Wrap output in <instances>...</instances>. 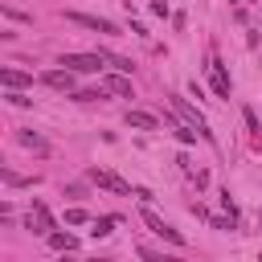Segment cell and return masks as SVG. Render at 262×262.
Masks as SVG:
<instances>
[{
  "instance_id": "6da1fadb",
  "label": "cell",
  "mask_w": 262,
  "mask_h": 262,
  "mask_svg": "<svg viewBox=\"0 0 262 262\" xmlns=\"http://www.w3.org/2000/svg\"><path fill=\"white\" fill-rule=\"evenodd\" d=\"M102 53H61V66L74 70V74H98L102 70Z\"/></svg>"
},
{
  "instance_id": "7a4b0ae2",
  "label": "cell",
  "mask_w": 262,
  "mask_h": 262,
  "mask_svg": "<svg viewBox=\"0 0 262 262\" xmlns=\"http://www.w3.org/2000/svg\"><path fill=\"white\" fill-rule=\"evenodd\" d=\"M86 180H90V184H98V188H111V192H119V196H131V184H127L123 176L106 172V168H90V172H86Z\"/></svg>"
},
{
  "instance_id": "3957f363",
  "label": "cell",
  "mask_w": 262,
  "mask_h": 262,
  "mask_svg": "<svg viewBox=\"0 0 262 262\" xmlns=\"http://www.w3.org/2000/svg\"><path fill=\"white\" fill-rule=\"evenodd\" d=\"M143 221H147V229H151L156 237H164V242H172V246H184V233H180V229H172L164 217H156L147 205H143Z\"/></svg>"
},
{
  "instance_id": "277c9868",
  "label": "cell",
  "mask_w": 262,
  "mask_h": 262,
  "mask_svg": "<svg viewBox=\"0 0 262 262\" xmlns=\"http://www.w3.org/2000/svg\"><path fill=\"white\" fill-rule=\"evenodd\" d=\"M70 25H82V29H94V33H119L115 20H102V16H86V12H66Z\"/></svg>"
},
{
  "instance_id": "5b68a950",
  "label": "cell",
  "mask_w": 262,
  "mask_h": 262,
  "mask_svg": "<svg viewBox=\"0 0 262 262\" xmlns=\"http://www.w3.org/2000/svg\"><path fill=\"white\" fill-rule=\"evenodd\" d=\"M172 106L180 111V119H184V123H192V127L201 131V139H213V135H209V123H205V115H201L196 106H188L184 98H172Z\"/></svg>"
},
{
  "instance_id": "8992f818",
  "label": "cell",
  "mask_w": 262,
  "mask_h": 262,
  "mask_svg": "<svg viewBox=\"0 0 262 262\" xmlns=\"http://www.w3.org/2000/svg\"><path fill=\"white\" fill-rule=\"evenodd\" d=\"M0 82H4V90H25V86H33V74L29 70H16V66H4L0 70Z\"/></svg>"
},
{
  "instance_id": "52a82bcc",
  "label": "cell",
  "mask_w": 262,
  "mask_h": 262,
  "mask_svg": "<svg viewBox=\"0 0 262 262\" xmlns=\"http://www.w3.org/2000/svg\"><path fill=\"white\" fill-rule=\"evenodd\" d=\"M102 86H106V94H119V98H135V94H131V78H127L123 70L106 74V78H102Z\"/></svg>"
},
{
  "instance_id": "ba28073f",
  "label": "cell",
  "mask_w": 262,
  "mask_h": 262,
  "mask_svg": "<svg viewBox=\"0 0 262 262\" xmlns=\"http://www.w3.org/2000/svg\"><path fill=\"white\" fill-rule=\"evenodd\" d=\"M209 86H213V94H217V98H229V78H225L221 61H209Z\"/></svg>"
},
{
  "instance_id": "9c48e42d",
  "label": "cell",
  "mask_w": 262,
  "mask_h": 262,
  "mask_svg": "<svg viewBox=\"0 0 262 262\" xmlns=\"http://www.w3.org/2000/svg\"><path fill=\"white\" fill-rule=\"evenodd\" d=\"M45 86H53V90H66V94H74V70H49V74H45Z\"/></svg>"
},
{
  "instance_id": "30bf717a",
  "label": "cell",
  "mask_w": 262,
  "mask_h": 262,
  "mask_svg": "<svg viewBox=\"0 0 262 262\" xmlns=\"http://www.w3.org/2000/svg\"><path fill=\"white\" fill-rule=\"evenodd\" d=\"M127 127H135V131H156V127H160V119H156V115H147V111H127Z\"/></svg>"
},
{
  "instance_id": "8fae6325",
  "label": "cell",
  "mask_w": 262,
  "mask_h": 262,
  "mask_svg": "<svg viewBox=\"0 0 262 262\" xmlns=\"http://www.w3.org/2000/svg\"><path fill=\"white\" fill-rule=\"evenodd\" d=\"M0 180H4L8 188H29V184H33V176H20V172H8V168L0 172Z\"/></svg>"
},
{
  "instance_id": "7c38bea8",
  "label": "cell",
  "mask_w": 262,
  "mask_h": 262,
  "mask_svg": "<svg viewBox=\"0 0 262 262\" xmlns=\"http://www.w3.org/2000/svg\"><path fill=\"white\" fill-rule=\"evenodd\" d=\"M49 246L53 250H78V237L74 233H49Z\"/></svg>"
},
{
  "instance_id": "4fadbf2b",
  "label": "cell",
  "mask_w": 262,
  "mask_h": 262,
  "mask_svg": "<svg viewBox=\"0 0 262 262\" xmlns=\"http://www.w3.org/2000/svg\"><path fill=\"white\" fill-rule=\"evenodd\" d=\"M16 139H20V143H25V147H33V151H45V139H41V135H37V131H20V135H16Z\"/></svg>"
},
{
  "instance_id": "5bb4252c",
  "label": "cell",
  "mask_w": 262,
  "mask_h": 262,
  "mask_svg": "<svg viewBox=\"0 0 262 262\" xmlns=\"http://www.w3.org/2000/svg\"><path fill=\"white\" fill-rule=\"evenodd\" d=\"M115 221H119V217H94V229H90V233H94V237H106V233L115 229Z\"/></svg>"
},
{
  "instance_id": "9a60e30c",
  "label": "cell",
  "mask_w": 262,
  "mask_h": 262,
  "mask_svg": "<svg viewBox=\"0 0 262 262\" xmlns=\"http://www.w3.org/2000/svg\"><path fill=\"white\" fill-rule=\"evenodd\" d=\"M102 57H106V66H111V70H123V74H131V61H127V57H115V53H102Z\"/></svg>"
},
{
  "instance_id": "2e32d148",
  "label": "cell",
  "mask_w": 262,
  "mask_h": 262,
  "mask_svg": "<svg viewBox=\"0 0 262 262\" xmlns=\"http://www.w3.org/2000/svg\"><path fill=\"white\" fill-rule=\"evenodd\" d=\"M86 209H66V225H86Z\"/></svg>"
},
{
  "instance_id": "e0dca14e",
  "label": "cell",
  "mask_w": 262,
  "mask_h": 262,
  "mask_svg": "<svg viewBox=\"0 0 262 262\" xmlns=\"http://www.w3.org/2000/svg\"><path fill=\"white\" fill-rule=\"evenodd\" d=\"M8 102H12V106H33V98H29L25 90H8Z\"/></svg>"
},
{
  "instance_id": "ac0fdd59",
  "label": "cell",
  "mask_w": 262,
  "mask_h": 262,
  "mask_svg": "<svg viewBox=\"0 0 262 262\" xmlns=\"http://www.w3.org/2000/svg\"><path fill=\"white\" fill-rule=\"evenodd\" d=\"M246 127H250V131H254V135H262V127H258V115H254V111H250V106H246Z\"/></svg>"
}]
</instances>
